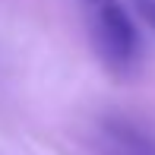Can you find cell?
<instances>
[{
	"label": "cell",
	"mask_w": 155,
	"mask_h": 155,
	"mask_svg": "<svg viewBox=\"0 0 155 155\" xmlns=\"http://www.w3.org/2000/svg\"><path fill=\"white\" fill-rule=\"evenodd\" d=\"M82 10H86L92 45L98 57L104 60V67L117 76L133 73V67L139 60V32L133 25L127 6L120 0H92Z\"/></svg>",
	"instance_id": "cell-1"
},
{
	"label": "cell",
	"mask_w": 155,
	"mask_h": 155,
	"mask_svg": "<svg viewBox=\"0 0 155 155\" xmlns=\"http://www.w3.org/2000/svg\"><path fill=\"white\" fill-rule=\"evenodd\" d=\"M133 6H136V13L149 22V29L155 32V0H133Z\"/></svg>",
	"instance_id": "cell-2"
},
{
	"label": "cell",
	"mask_w": 155,
	"mask_h": 155,
	"mask_svg": "<svg viewBox=\"0 0 155 155\" xmlns=\"http://www.w3.org/2000/svg\"><path fill=\"white\" fill-rule=\"evenodd\" d=\"M86 3H92V0H82V6H86Z\"/></svg>",
	"instance_id": "cell-3"
}]
</instances>
